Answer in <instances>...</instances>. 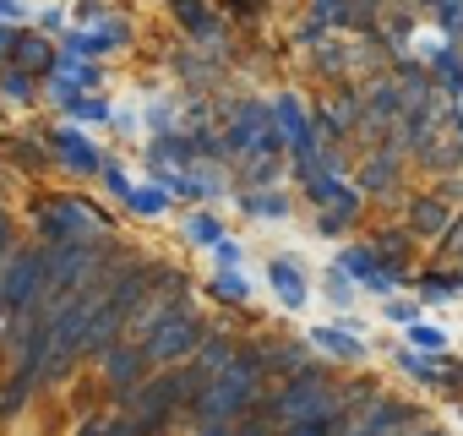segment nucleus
Masks as SVG:
<instances>
[{
    "instance_id": "1",
    "label": "nucleus",
    "mask_w": 463,
    "mask_h": 436,
    "mask_svg": "<svg viewBox=\"0 0 463 436\" xmlns=\"http://www.w3.org/2000/svg\"><path fill=\"white\" fill-rule=\"evenodd\" d=\"M317 338H322V344H333V355H354V349H360V338H344V333H327V327H322Z\"/></svg>"
}]
</instances>
